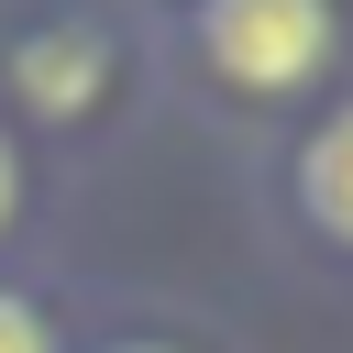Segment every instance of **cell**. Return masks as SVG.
<instances>
[{
    "mask_svg": "<svg viewBox=\"0 0 353 353\" xmlns=\"http://www.w3.org/2000/svg\"><path fill=\"white\" fill-rule=\"evenodd\" d=\"M11 199H22V165H11V143H0V221H11Z\"/></svg>",
    "mask_w": 353,
    "mask_h": 353,
    "instance_id": "5",
    "label": "cell"
},
{
    "mask_svg": "<svg viewBox=\"0 0 353 353\" xmlns=\"http://www.w3.org/2000/svg\"><path fill=\"white\" fill-rule=\"evenodd\" d=\"M298 199H309V221H320L331 243H353V110H331V121L309 132V154H298Z\"/></svg>",
    "mask_w": 353,
    "mask_h": 353,
    "instance_id": "3",
    "label": "cell"
},
{
    "mask_svg": "<svg viewBox=\"0 0 353 353\" xmlns=\"http://www.w3.org/2000/svg\"><path fill=\"white\" fill-rule=\"evenodd\" d=\"M121 353H165V342H121Z\"/></svg>",
    "mask_w": 353,
    "mask_h": 353,
    "instance_id": "6",
    "label": "cell"
},
{
    "mask_svg": "<svg viewBox=\"0 0 353 353\" xmlns=\"http://www.w3.org/2000/svg\"><path fill=\"white\" fill-rule=\"evenodd\" d=\"M11 77H22V99H33V110H55V121H66V110H88V99L110 88V44H99L88 22H55V33H33V44L11 55Z\"/></svg>",
    "mask_w": 353,
    "mask_h": 353,
    "instance_id": "2",
    "label": "cell"
},
{
    "mask_svg": "<svg viewBox=\"0 0 353 353\" xmlns=\"http://www.w3.org/2000/svg\"><path fill=\"white\" fill-rule=\"evenodd\" d=\"M0 353H55V342H44V309L11 298V287H0Z\"/></svg>",
    "mask_w": 353,
    "mask_h": 353,
    "instance_id": "4",
    "label": "cell"
},
{
    "mask_svg": "<svg viewBox=\"0 0 353 353\" xmlns=\"http://www.w3.org/2000/svg\"><path fill=\"white\" fill-rule=\"evenodd\" d=\"M199 44L232 88H309L331 55V0H199Z\"/></svg>",
    "mask_w": 353,
    "mask_h": 353,
    "instance_id": "1",
    "label": "cell"
}]
</instances>
